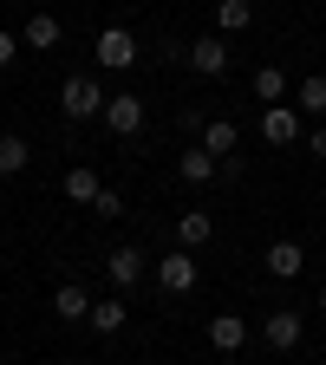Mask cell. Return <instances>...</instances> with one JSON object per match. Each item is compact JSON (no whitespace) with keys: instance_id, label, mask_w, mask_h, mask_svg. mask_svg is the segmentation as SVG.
Here are the masks:
<instances>
[{"instance_id":"1","label":"cell","mask_w":326,"mask_h":365,"mask_svg":"<svg viewBox=\"0 0 326 365\" xmlns=\"http://www.w3.org/2000/svg\"><path fill=\"white\" fill-rule=\"evenodd\" d=\"M91 59H98V72H131L137 66V33L131 26H105L98 46H91Z\"/></svg>"},{"instance_id":"2","label":"cell","mask_w":326,"mask_h":365,"mask_svg":"<svg viewBox=\"0 0 326 365\" xmlns=\"http://www.w3.org/2000/svg\"><path fill=\"white\" fill-rule=\"evenodd\" d=\"M59 105H66V118H105V91H98L91 72H72L59 85Z\"/></svg>"},{"instance_id":"3","label":"cell","mask_w":326,"mask_h":365,"mask_svg":"<svg viewBox=\"0 0 326 365\" xmlns=\"http://www.w3.org/2000/svg\"><path fill=\"white\" fill-rule=\"evenodd\" d=\"M196 281H203V274H196V255L190 248H176V255L157 261V287L163 294H196Z\"/></svg>"},{"instance_id":"4","label":"cell","mask_w":326,"mask_h":365,"mask_svg":"<svg viewBox=\"0 0 326 365\" xmlns=\"http://www.w3.org/2000/svg\"><path fill=\"white\" fill-rule=\"evenodd\" d=\"M105 130H111V137H137V130H144V98H137V91L105 98Z\"/></svg>"},{"instance_id":"5","label":"cell","mask_w":326,"mask_h":365,"mask_svg":"<svg viewBox=\"0 0 326 365\" xmlns=\"http://www.w3.org/2000/svg\"><path fill=\"white\" fill-rule=\"evenodd\" d=\"M300 333H307V319H300V313H287V307H274V313L261 319V339H268L274 352H294V346H300Z\"/></svg>"},{"instance_id":"6","label":"cell","mask_w":326,"mask_h":365,"mask_svg":"<svg viewBox=\"0 0 326 365\" xmlns=\"http://www.w3.org/2000/svg\"><path fill=\"white\" fill-rule=\"evenodd\" d=\"M209 346H215L222 359H235V352L248 346V319H242V313H215V319H209Z\"/></svg>"},{"instance_id":"7","label":"cell","mask_w":326,"mask_h":365,"mask_svg":"<svg viewBox=\"0 0 326 365\" xmlns=\"http://www.w3.org/2000/svg\"><path fill=\"white\" fill-rule=\"evenodd\" d=\"M261 137H268L274 150H281V144H300V111L294 105H268L261 111Z\"/></svg>"},{"instance_id":"8","label":"cell","mask_w":326,"mask_h":365,"mask_svg":"<svg viewBox=\"0 0 326 365\" xmlns=\"http://www.w3.org/2000/svg\"><path fill=\"white\" fill-rule=\"evenodd\" d=\"M190 72H203V78H222L228 72V39L222 33H209V39L190 46Z\"/></svg>"},{"instance_id":"9","label":"cell","mask_w":326,"mask_h":365,"mask_svg":"<svg viewBox=\"0 0 326 365\" xmlns=\"http://www.w3.org/2000/svg\"><path fill=\"white\" fill-rule=\"evenodd\" d=\"M105 274H111L118 294L137 287V281H144V248H111V255H105Z\"/></svg>"},{"instance_id":"10","label":"cell","mask_w":326,"mask_h":365,"mask_svg":"<svg viewBox=\"0 0 326 365\" xmlns=\"http://www.w3.org/2000/svg\"><path fill=\"white\" fill-rule=\"evenodd\" d=\"M300 267H307V248L300 242H274L268 248V274H274V281H294Z\"/></svg>"},{"instance_id":"11","label":"cell","mask_w":326,"mask_h":365,"mask_svg":"<svg viewBox=\"0 0 326 365\" xmlns=\"http://www.w3.org/2000/svg\"><path fill=\"white\" fill-rule=\"evenodd\" d=\"M209 235H215V215H203V209H183V215H176V242H183V248H203Z\"/></svg>"},{"instance_id":"12","label":"cell","mask_w":326,"mask_h":365,"mask_svg":"<svg viewBox=\"0 0 326 365\" xmlns=\"http://www.w3.org/2000/svg\"><path fill=\"white\" fill-rule=\"evenodd\" d=\"M235 144H242V130L228 124V118H209V124H203V150H209V157H235Z\"/></svg>"},{"instance_id":"13","label":"cell","mask_w":326,"mask_h":365,"mask_svg":"<svg viewBox=\"0 0 326 365\" xmlns=\"http://www.w3.org/2000/svg\"><path fill=\"white\" fill-rule=\"evenodd\" d=\"M215 26H222V39L228 33H248L255 26V0H215Z\"/></svg>"},{"instance_id":"14","label":"cell","mask_w":326,"mask_h":365,"mask_svg":"<svg viewBox=\"0 0 326 365\" xmlns=\"http://www.w3.org/2000/svg\"><path fill=\"white\" fill-rule=\"evenodd\" d=\"M215 170H222V163H215V157H209L203 144L176 157V176H183V182H215Z\"/></svg>"},{"instance_id":"15","label":"cell","mask_w":326,"mask_h":365,"mask_svg":"<svg viewBox=\"0 0 326 365\" xmlns=\"http://www.w3.org/2000/svg\"><path fill=\"white\" fill-rule=\"evenodd\" d=\"M53 313H59V319H91V294H85L78 281H66V287L53 294Z\"/></svg>"},{"instance_id":"16","label":"cell","mask_w":326,"mask_h":365,"mask_svg":"<svg viewBox=\"0 0 326 365\" xmlns=\"http://www.w3.org/2000/svg\"><path fill=\"white\" fill-rule=\"evenodd\" d=\"M98 190H105V182H98V170H66V202H98Z\"/></svg>"},{"instance_id":"17","label":"cell","mask_w":326,"mask_h":365,"mask_svg":"<svg viewBox=\"0 0 326 365\" xmlns=\"http://www.w3.org/2000/svg\"><path fill=\"white\" fill-rule=\"evenodd\" d=\"M294 111H313V118H326V78H320V72L294 85Z\"/></svg>"},{"instance_id":"18","label":"cell","mask_w":326,"mask_h":365,"mask_svg":"<svg viewBox=\"0 0 326 365\" xmlns=\"http://www.w3.org/2000/svg\"><path fill=\"white\" fill-rule=\"evenodd\" d=\"M91 333H118L124 327V300H91V319H85Z\"/></svg>"},{"instance_id":"19","label":"cell","mask_w":326,"mask_h":365,"mask_svg":"<svg viewBox=\"0 0 326 365\" xmlns=\"http://www.w3.org/2000/svg\"><path fill=\"white\" fill-rule=\"evenodd\" d=\"M255 91H261L268 105H281V98H287V72H281V66H261V72H255Z\"/></svg>"},{"instance_id":"20","label":"cell","mask_w":326,"mask_h":365,"mask_svg":"<svg viewBox=\"0 0 326 365\" xmlns=\"http://www.w3.org/2000/svg\"><path fill=\"white\" fill-rule=\"evenodd\" d=\"M26 157H33V150H26V137H0V176H20Z\"/></svg>"},{"instance_id":"21","label":"cell","mask_w":326,"mask_h":365,"mask_svg":"<svg viewBox=\"0 0 326 365\" xmlns=\"http://www.w3.org/2000/svg\"><path fill=\"white\" fill-rule=\"evenodd\" d=\"M26 46H59V20L53 14H33L26 20Z\"/></svg>"},{"instance_id":"22","label":"cell","mask_w":326,"mask_h":365,"mask_svg":"<svg viewBox=\"0 0 326 365\" xmlns=\"http://www.w3.org/2000/svg\"><path fill=\"white\" fill-rule=\"evenodd\" d=\"M118 209H124V196H118V190H98V202H91V215H118Z\"/></svg>"},{"instance_id":"23","label":"cell","mask_w":326,"mask_h":365,"mask_svg":"<svg viewBox=\"0 0 326 365\" xmlns=\"http://www.w3.org/2000/svg\"><path fill=\"white\" fill-rule=\"evenodd\" d=\"M14 59H20V39H14V33H0V72H7Z\"/></svg>"},{"instance_id":"24","label":"cell","mask_w":326,"mask_h":365,"mask_svg":"<svg viewBox=\"0 0 326 365\" xmlns=\"http://www.w3.org/2000/svg\"><path fill=\"white\" fill-rule=\"evenodd\" d=\"M300 144H307L313 157H326V130H313V137H300Z\"/></svg>"},{"instance_id":"25","label":"cell","mask_w":326,"mask_h":365,"mask_svg":"<svg viewBox=\"0 0 326 365\" xmlns=\"http://www.w3.org/2000/svg\"><path fill=\"white\" fill-rule=\"evenodd\" d=\"M320 313H326V287H320Z\"/></svg>"},{"instance_id":"26","label":"cell","mask_w":326,"mask_h":365,"mask_svg":"<svg viewBox=\"0 0 326 365\" xmlns=\"http://www.w3.org/2000/svg\"><path fill=\"white\" fill-rule=\"evenodd\" d=\"M222 365H242V359H222Z\"/></svg>"}]
</instances>
